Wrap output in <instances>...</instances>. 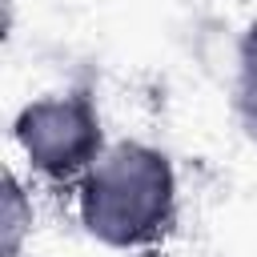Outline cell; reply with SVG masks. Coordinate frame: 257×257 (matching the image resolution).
Listing matches in <instances>:
<instances>
[{"label":"cell","mask_w":257,"mask_h":257,"mask_svg":"<svg viewBox=\"0 0 257 257\" xmlns=\"http://www.w3.org/2000/svg\"><path fill=\"white\" fill-rule=\"evenodd\" d=\"M12 149L32 185L72 193L108 149L104 112L92 84H64L24 100L12 116Z\"/></svg>","instance_id":"2"},{"label":"cell","mask_w":257,"mask_h":257,"mask_svg":"<svg viewBox=\"0 0 257 257\" xmlns=\"http://www.w3.org/2000/svg\"><path fill=\"white\" fill-rule=\"evenodd\" d=\"M229 108L245 141L257 145V16L241 28L237 52H233V88H229Z\"/></svg>","instance_id":"3"},{"label":"cell","mask_w":257,"mask_h":257,"mask_svg":"<svg viewBox=\"0 0 257 257\" xmlns=\"http://www.w3.org/2000/svg\"><path fill=\"white\" fill-rule=\"evenodd\" d=\"M32 181H24L16 169L4 173V205H0V245L4 257H24L28 241H32Z\"/></svg>","instance_id":"4"},{"label":"cell","mask_w":257,"mask_h":257,"mask_svg":"<svg viewBox=\"0 0 257 257\" xmlns=\"http://www.w3.org/2000/svg\"><path fill=\"white\" fill-rule=\"evenodd\" d=\"M68 197L80 233L112 253H153L181 221L177 165L161 145L141 137L108 141Z\"/></svg>","instance_id":"1"}]
</instances>
